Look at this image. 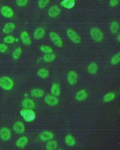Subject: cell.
I'll list each match as a JSON object with an SVG mask.
<instances>
[{
	"label": "cell",
	"instance_id": "7c38bea8",
	"mask_svg": "<svg viewBox=\"0 0 120 150\" xmlns=\"http://www.w3.org/2000/svg\"><path fill=\"white\" fill-rule=\"evenodd\" d=\"M11 137V133L7 127H3L0 129V137L4 141L10 139Z\"/></svg>",
	"mask_w": 120,
	"mask_h": 150
},
{
	"label": "cell",
	"instance_id": "d4e9b609",
	"mask_svg": "<svg viewBox=\"0 0 120 150\" xmlns=\"http://www.w3.org/2000/svg\"><path fill=\"white\" fill-rule=\"evenodd\" d=\"M58 144L56 141L51 139L47 141L46 144V148L47 150H54L57 149Z\"/></svg>",
	"mask_w": 120,
	"mask_h": 150
},
{
	"label": "cell",
	"instance_id": "6da1fadb",
	"mask_svg": "<svg viewBox=\"0 0 120 150\" xmlns=\"http://www.w3.org/2000/svg\"><path fill=\"white\" fill-rule=\"evenodd\" d=\"M14 86V82L11 77L3 76L0 78V87L5 90H10Z\"/></svg>",
	"mask_w": 120,
	"mask_h": 150
},
{
	"label": "cell",
	"instance_id": "9c48e42d",
	"mask_svg": "<svg viewBox=\"0 0 120 150\" xmlns=\"http://www.w3.org/2000/svg\"><path fill=\"white\" fill-rule=\"evenodd\" d=\"M0 13L1 15L5 18H12L14 16L13 9L8 6H4L0 9Z\"/></svg>",
	"mask_w": 120,
	"mask_h": 150
},
{
	"label": "cell",
	"instance_id": "8d00e7d4",
	"mask_svg": "<svg viewBox=\"0 0 120 150\" xmlns=\"http://www.w3.org/2000/svg\"><path fill=\"white\" fill-rule=\"evenodd\" d=\"M117 38L118 41H120V35H118L117 37Z\"/></svg>",
	"mask_w": 120,
	"mask_h": 150
},
{
	"label": "cell",
	"instance_id": "2e32d148",
	"mask_svg": "<svg viewBox=\"0 0 120 150\" xmlns=\"http://www.w3.org/2000/svg\"><path fill=\"white\" fill-rule=\"evenodd\" d=\"M61 86L59 83H54L52 84L50 89L51 93L52 95L57 97L61 95Z\"/></svg>",
	"mask_w": 120,
	"mask_h": 150
},
{
	"label": "cell",
	"instance_id": "1f68e13d",
	"mask_svg": "<svg viewBox=\"0 0 120 150\" xmlns=\"http://www.w3.org/2000/svg\"><path fill=\"white\" fill-rule=\"evenodd\" d=\"M50 1V0H38L37 4L39 8L42 9L47 6Z\"/></svg>",
	"mask_w": 120,
	"mask_h": 150
},
{
	"label": "cell",
	"instance_id": "e0dca14e",
	"mask_svg": "<svg viewBox=\"0 0 120 150\" xmlns=\"http://www.w3.org/2000/svg\"><path fill=\"white\" fill-rule=\"evenodd\" d=\"M13 129L14 131L17 133H23L25 130L24 123L20 121L16 122L13 125Z\"/></svg>",
	"mask_w": 120,
	"mask_h": 150
},
{
	"label": "cell",
	"instance_id": "5b68a950",
	"mask_svg": "<svg viewBox=\"0 0 120 150\" xmlns=\"http://www.w3.org/2000/svg\"><path fill=\"white\" fill-rule=\"evenodd\" d=\"M78 79V73L74 70H71L68 73L67 80L68 83L71 86H73L77 83Z\"/></svg>",
	"mask_w": 120,
	"mask_h": 150
},
{
	"label": "cell",
	"instance_id": "7402d4cb",
	"mask_svg": "<svg viewBox=\"0 0 120 150\" xmlns=\"http://www.w3.org/2000/svg\"><path fill=\"white\" fill-rule=\"evenodd\" d=\"M62 6L67 9H71L74 7L75 0H64L61 2Z\"/></svg>",
	"mask_w": 120,
	"mask_h": 150
},
{
	"label": "cell",
	"instance_id": "d590c367",
	"mask_svg": "<svg viewBox=\"0 0 120 150\" xmlns=\"http://www.w3.org/2000/svg\"><path fill=\"white\" fill-rule=\"evenodd\" d=\"M8 47L4 44H0V53H4L7 50Z\"/></svg>",
	"mask_w": 120,
	"mask_h": 150
},
{
	"label": "cell",
	"instance_id": "ba28073f",
	"mask_svg": "<svg viewBox=\"0 0 120 150\" xmlns=\"http://www.w3.org/2000/svg\"><path fill=\"white\" fill-rule=\"evenodd\" d=\"M21 114L25 121L28 122L32 121L35 118V114L32 110L30 109H25L21 112Z\"/></svg>",
	"mask_w": 120,
	"mask_h": 150
},
{
	"label": "cell",
	"instance_id": "4dcf8cb0",
	"mask_svg": "<svg viewBox=\"0 0 120 150\" xmlns=\"http://www.w3.org/2000/svg\"><path fill=\"white\" fill-rule=\"evenodd\" d=\"M22 52V50L21 48L20 47L16 48L13 52V55H12L13 58L15 60L18 59L21 55Z\"/></svg>",
	"mask_w": 120,
	"mask_h": 150
},
{
	"label": "cell",
	"instance_id": "44dd1931",
	"mask_svg": "<svg viewBox=\"0 0 120 150\" xmlns=\"http://www.w3.org/2000/svg\"><path fill=\"white\" fill-rule=\"evenodd\" d=\"M31 96L35 98H40L44 95V91L40 88H35L32 89L31 92Z\"/></svg>",
	"mask_w": 120,
	"mask_h": 150
},
{
	"label": "cell",
	"instance_id": "836d02e7",
	"mask_svg": "<svg viewBox=\"0 0 120 150\" xmlns=\"http://www.w3.org/2000/svg\"><path fill=\"white\" fill-rule=\"evenodd\" d=\"M28 2V0H16V4L18 7H23L26 6Z\"/></svg>",
	"mask_w": 120,
	"mask_h": 150
},
{
	"label": "cell",
	"instance_id": "74e56055",
	"mask_svg": "<svg viewBox=\"0 0 120 150\" xmlns=\"http://www.w3.org/2000/svg\"><path fill=\"white\" fill-rule=\"evenodd\" d=\"M97 1H102V0H97Z\"/></svg>",
	"mask_w": 120,
	"mask_h": 150
},
{
	"label": "cell",
	"instance_id": "7a4b0ae2",
	"mask_svg": "<svg viewBox=\"0 0 120 150\" xmlns=\"http://www.w3.org/2000/svg\"><path fill=\"white\" fill-rule=\"evenodd\" d=\"M66 34L68 39L74 43L79 44L81 42V38L74 30L68 28L66 30Z\"/></svg>",
	"mask_w": 120,
	"mask_h": 150
},
{
	"label": "cell",
	"instance_id": "f1b7e54d",
	"mask_svg": "<svg viewBox=\"0 0 120 150\" xmlns=\"http://www.w3.org/2000/svg\"><path fill=\"white\" fill-rule=\"evenodd\" d=\"M120 60V53H118L115 54L114 56L112 57L111 59V64L113 65H115L119 63Z\"/></svg>",
	"mask_w": 120,
	"mask_h": 150
},
{
	"label": "cell",
	"instance_id": "5bb4252c",
	"mask_svg": "<svg viewBox=\"0 0 120 150\" xmlns=\"http://www.w3.org/2000/svg\"><path fill=\"white\" fill-rule=\"evenodd\" d=\"M20 39L23 43L26 46H30L32 43L31 38L28 32L23 31L20 34Z\"/></svg>",
	"mask_w": 120,
	"mask_h": 150
},
{
	"label": "cell",
	"instance_id": "3957f363",
	"mask_svg": "<svg viewBox=\"0 0 120 150\" xmlns=\"http://www.w3.org/2000/svg\"><path fill=\"white\" fill-rule=\"evenodd\" d=\"M92 39L97 42H100L104 39V34L101 30L98 28H93L90 32Z\"/></svg>",
	"mask_w": 120,
	"mask_h": 150
},
{
	"label": "cell",
	"instance_id": "52a82bcc",
	"mask_svg": "<svg viewBox=\"0 0 120 150\" xmlns=\"http://www.w3.org/2000/svg\"><path fill=\"white\" fill-rule=\"evenodd\" d=\"M88 96V93L86 90L82 89L76 93L75 98L78 102H82L86 99Z\"/></svg>",
	"mask_w": 120,
	"mask_h": 150
},
{
	"label": "cell",
	"instance_id": "f546056e",
	"mask_svg": "<svg viewBox=\"0 0 120 150\" xmlns=\"http://www.w3.org/2000/svg\"><path fill=\"white\" fill-rule=\"evenodd\" d=\"M40 50L44 54H48V53H53V49L52 47L47 45H42L40 47Z\"/></svg>",
	"mask_w": 120,
	"mask_h": 150
},
{
	"label": "cell",
	"instance_id": "cb8c5ba5",
	"mask_svg": "<svg viewBox=\"0 0 120 150\" xmlns=\"http://www.w3.org/2000/svg\"><path fill=\"white\" fill-rule=\"evenodd\" d=\"M116 97V94L114 92L107 93L103 97V101L105 102H111Z\"/></svg>",
	"mask_w": 120,
	"mask_h": 150
},
{
	"label": "cell",
	"instance_id": "603a6c76",
	"mask_svg": "<svg viewBox=\"0 0 120 150\" xmlns=\"http://www.w3.org/2000/svg\"><path fill=\"white\" fill-rule=\"evenodd\" d=\"M49 71L45 68H41L37 72V75L41 79H46L49 76Z\"/></svg>",
	"mask_w": 120,
	"mask_h": 150
},
{
	"label": "cell",
	"instance_id": "277c9868",
	"mask_svg": "<svg viewBox=\"0 0 120 150\" xmlns=\"http://www.w3.org/2000/svg\"><path fill=\"white\" fill-rule=\"evenodd\" d=\"M50 39L54 44L58 47H61L64 45L63 40L57 33L51 32L49 34Z\"/></svg>",
	"mask_w": 120,
	"mask_h": 150
},
{
	"label": "cell",
	"instance_id": "83f0119b",
	"mask_svg": "<svg viewBox=\"0 0 120 150\" xmlns=\"http://www.w3.org/2000/svg\"><path fill=\"white\" fill-rule=\"evenodd\" d=\"M65 142L66 144L70 146H72L76 144L75 138L71 135H67L65 137Z\"/></svg>",
	"mask_w": 120,
	"mask_h": 150
},
{
	"label": "cell",
	"instance_id": "484cf974",
	"mask_svg": "<svg viewBox=\"0 0 120 150\" xmlns=\"http://www.w3.org/2000/svg\"><path fill=\"white\" fill-rule=\"evenodd\" d=\"M56 55L54 53L45 54L43 57V60L46 62H51L55 60Z\"/></svg>",
	"mask_w": 120,
	"mask_h": 150
},
{
	"label": "cell",
	"instance_id": "d6a6232c",
	"mask_svg": "<svg viewBox=\"0 0 120 150\" xmlns=\"http://www.w3.org/2000/svg\"><path fill=\"white\" fill-rule=\"evenodd\" d=\"M15 41V38L12 35H8L4 38V41L6 44L14 43Z\"/></svg>",
	"mask_w": 120,
	"mask_h": 150
},
{
	"label": "cell",
	"instance_id": "4316f807",
	"mask_svg": "<svg viewBox=\"0 0 120 150\" xmlns=\"http://www.w3.org/2000/svg\"><path fill=\"white\" fill-rule=\"evenodd\" d=\"M120 30V24L117 22H113L110 26V30L112 34H117Z\"/></svg>",
	"mask_w": 120,
	"mask_h": 150
},
{
	"label": "cell",
	"instance_id": "ac0fdd59",
	"mask_svg": "<svg viewBox=\"0 0 120 150\" xmlns=\"http://www.w3.org/2000/svg\"><path fill=\"white\" fill-rule=\"evenodd\" d=\"M16 25L12 23H8L4 26L3 29V32L5 34H10L15 29Z\"/></svg>",
	"mask_w": 120,
	"mask_h": 150
},
{
	"label": "cell",
	"instance_id": "8992f818",
	"mask_svg": "<svg viewBox=\"0 0 120 150\" xmlns=\"http://www.w3.org/2000/svg\"><path fill=\"white\" fill-rule=\"evenodd\" d=\"M45 103L50 107H54L58 104L59 100L57 97L51 95H47L44 98Z\"/></svg>",
	"mask_w": 120,
	"mask_h": 150
},
{
	"label": "cell",
	"instance_id": "d6986e66",
	"mask_svg": "<svg viewBox=\"0 0 120 150\" xmlns=\"http://www.w3.org/2000/svg\"><path fill=\"white\" fill-rule=\"evenodd\" d=\"M28 143V139L26 136H23L19 137L16 142L17 147L20 148L25 147Z\"/></svg>",
	"mask_w": 120,
	"mask_h": 150
},
{
	"label": "cell",
	"instance_id": "8fae6325",
	"mask_svg": "<svg viewBox=\"0 0 120 150\" xmlns=\"http://www.w3.org/2000/svg\"><path fill=\"white\" fill-rule=\"evenodd\" d=\"M60 12L61 10L58 6L56 5H54L49 8L47 14L50 18H55L59 15Z\"/></svg>",
	"mask_w": 120,
	"mask_h": 150
},
{
	"label": "cell",
	"instance_id": "30bf717a",
	"mask_svg": "<svg viewBox=\"0 0 120 150\" xmlns=\"http://www.w3.org/2000/svg\"><path fill=\"white\" fill-rule=\"evenodd\" d=\"M54 137V134L49 130H44L42 131L39 137L43 141H48L53 139Z\"/></svg>",
	"mask_w": 120,
	"mask_h": 150
},
{
	"label": "cell",
	"instance_id": "9a60e30c",
	"mask_svg": "<svg viewBox=\"0 0 120 150\" xmlns=\"http://www.w3.org/2000/svg\"><path fill=\"white\" fill-rule=\"evenodd\" d=\"M23 107L25 109L32 110L35 108V103L31 98H25L22 102Z\"/></svg>",
	"mask_w": 120,
	"mask_h": 150
},
{
	"label": "cell",
	"instance_id": "e575fe53",
	"mask_svg": "<svg viewBox=\"0 0 120 150\" xmlns=\"http://www.w3.org/2000/svg\"><path fill=\"white\" fill-rule=\"evenodd\" d=\"M120 0H110L109 5L111 8H115L117 7L119 4Z\"/></svg>",
	"mask_w": 120,
	"mask_h": 150
},
{
	"label": "cell",
	"instance_id": "ffe728a7",
	"mask_svg": "<svg viewBox=\"0 0 120 150\" xmlns=\"http://www.w3.org/2000/svg\"><path fill=\"white\" fill-rule=\"evenodd\" d=\"M99 66L95 62L90 63L87 67V71L91 75H95L98 72Z\"/></svg>",
	"mask_w": 120,
	"mask_h": 150
},
{
	"label": "cell",
	"instance_id": "4fadbf2b",
	"mask_svg": "<svg viewBox=\"0 0 120 150\" xmlns=\"http://www.w3.org/2000/svg\"><path fill=\"white\" fill-rule=\"evenodd\" d=\"M46 34V30L42 27H40L37 28L34 30L33 33V37L34 39L40 40L42 39Z\"/></svg>",
	"mask_w": 120,
	"mask_h": 150
}]
</instances>
